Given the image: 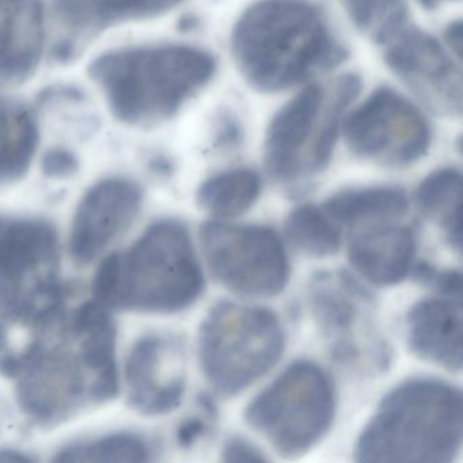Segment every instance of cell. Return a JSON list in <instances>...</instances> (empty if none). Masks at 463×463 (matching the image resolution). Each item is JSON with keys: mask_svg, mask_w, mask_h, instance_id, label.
Returning a JSON list of instances; mask_svg holds the SVG:
<instances>
[{"mask_svg": "<svg viewBox=\"0 0 463 463\" xmlns=\"http://www.w3.org/2000/svg\"><path fill=\"white\" fill-rule=\"evenodd\" d=\"M29 333L21 348L0 344V373L14 379L18 406L33 424L53 427L118 397V330L104 306H67Z\"/></svg>", "mask_w": 463, "mask_h": 463, "instance_id": "obj_1", "label": "cell"}, {"mask_svg": "<svg viewBox=\"0 0 463 463\" xmlns=\"http://www.w3.org/2000/svg\"><path fill=\"white\" fill-rule=\"evenodd\" d=\"M238 71L259 93L307 82L345 58L324 12L310 0H259L235 23L230 39Z\"/></svg>", "mask_w": 463, "mask_h": 463, "instance_id": "obj_2", "label": "cell"}, {"mask_svg": "<svg viewBox=\"0 0 463 463\" xmlns=\"http://www.w3.org/2000/svg\"><path fill=\"white\" fill-rule=\"evenodd\" d=\"M204 273L188 227L151 223L128 250L108 256L94 276L93 300L108 310L177 314L204 292Z\"/></svg>", "mask_w": 463, "mask_h": 463, "instance_id": "obj_3", "label": "cell"}, {"mask_svg": "<svg viewBox=\"0 0 463 463\" xmlns=\"http://www.w3.org/2000/svg\"><path fill=\"white\" fill-rule=\"evenodd\" d=\"M89 72L118 121L150 127L175 118L210 85L216 61L191 45L120 48L97 58Z\"/></svg>", "mask_w": 463, "mask_h": 463, "instance_id": "obj_4", "label": "cell"}, {"mask_svg": "<svg viewBox=\"0 0 463 463\" xmlns=\"http://www.w3.org/2000/svg\"><path fill=\"white\" fill-rule=\"evenodd\" d=\"M460 390L435 378L392 387L357 438L359 462L451 463L462 449Z\"/></svg>", "mask_w": 463, "mask_h": 463, "instance_id": "obj_5", "label": "cell"}, {"mask_svg": "<svg viewBox=\"0 0 463 463\" xmlns=\"http://www.w3.org/2000/svg\"><path fill=\"white\" fill-rule=\"evenodd\" d=\"M360 88L354 74L338 78L329 91L311 83L279 109L264 142L265 170L273 181L299 183L329 166L344 118Z\"/></svg>", "mask_w": 463, "mask_h": 463, "instance_id": "obj_6", "label": "cell"}, {"mask_svg": "<svg viewBox=\"0 0 463 463\" xmlns=\"http://www.w3.org/2000/svg\"><path fill=\"white\" fill-rule=\"evenodd\" d=\"M59 260L50 222L0 216V322L32 330L69 306Z\"/></svg>", "mask_w": 463, "mask_h": 463, "instance_id": "obj_7", "label": "cell"}, {"mask_svg": "<svg viewBox=\"0 0 463 463\" xmlns=\"http://www.w3.org/2000/svg\"><path fill=\"white\" fill-rule=\"evenodd\" d=\"M286 349L280 319L262 306L222 300L199 330L200 365L219 394L232 397L269 373Z\"/></svg>", "mask_w": 463, "mask_h": 463, "instance_id": "obj_8", "label": "cell"}, {"mask_svg": "<svg viewBox=\"0 0 463 463\" xmlns=\"http://www.w3.org/2000/svg\"><path fill=\"white\" fill-rule=\"evenodd\" d=\"M337 398L329 373L297 360L249 402L245 421L286 459L310 452L335 421Z\"/></svg>", "mask_w": 463, "mask_h": 463, "instance_id": "obj_9", "label": "cell"}, {"mask_svg": "<svg viewBox=\"0 0 463 463\" xmlns=\"http://www.w3.org/2000/svg\"><path fill=\"white\" fill-rule=\"evenodd\" d=\"M200 242L211 273L229 291L264 299L286 289L288 256L270 227L215 219L200 229Z\"/></svg>", "mask_w": 463, "mask_h": 463, "instance_id": "obj_10", "label": "cell"}, {"mask_svg": "<svg viewBox=\"0 0 463 463\" xmlns=\"http://www.w3.org/2000/svg\"><path fill=\"white\" fill-rule=\"evenodd\" d=\"M308 305L338 364L373 373L389 365V345L373 327V297L349 273H317Z\"/></svg>", "mask_w": 463, "mask_h": 463, "instance_id": "obj_11", "label": "cell"}, {"mask_svg": "<svg viewBox=\"0 0 463 463\" xmlns=\"http://www.w3.org/2000/svg\"><path fill=\"white\" fill-rule=\"evenodd\" d=\"M349 150L387 167H408L427 156L430 128L425 116L406 97L390 88L373 90L344 118Z\"/></svg>", "mask_w": 463, "mask_h": 463, "instance_id": "obj_12", "label": "cell"}, {"mask_svg": "<svg viewBox=\"0 0 463 463\" xmlns=\"http://www.w3.org/2000/svg\"><path fill=\"white\" fill-rule=\"evenodd\" d=\"M382 44L390 71L428 109L444 118L462 115L460 61L438 39L405 23Z\"/></svg>", "mask_w": 463, "mask_h": 463, "instance_id": "obj_13", "label": "cell"}, {"mask_svg": "<svg viewBox=\"0 0 463 463\" xmlns=\"http://www.w3.org/2000/svg\"><path fill=\"white\" fill-rule=\"evenodd\" d=\"M128 403L143 416L172 413L186 392L185 356L175 338L146 335L132 346L126 363Z\"/></svg>", "mask_w": 463, "mask_h": 463, "instance_id": "obj_14", "label": "cell"}, {"mask_svg": "<svg viewBox=\"0 0 463 463\" xmlns=\"http://www.w3.org/2000/svg\"><path fill=\"white\" fill-rule=\"evenodd\" d=\"M142 207V189L128 178L112 177L91 186L78 204L70 232V254L80 267L91 264L120 237Z\"/></svg>", "mask_w": 463, "mask_h": 463, "instance_id": "obj_15", "label": "cell"}, {"mask_svg": "<svg viewBox=\"0 0 463 463\" xmlns=\"http://www.w3.org/2000/svg\"><path fill=\"white\" fill-rule=\"evenodd\" d=\"M413 229L397 221L356 227L348 242V259L354 272L375 287L402 283L416 260Z\"/></svg>", "mask_w": 463, "mask_h": 463, "instance_id": "obj_16", "label": "cell"}, {"mask_svg": "<svg viewBox=\"0 0 463 463\" xmlns=\"http://www.w3.org/2000/svg\"><path fill=\"white\" fill-rule=\"evenodd\" d=\"M406 341L414 356L458 373L462 370V299L417 300L406 314Z\"/></svg>", "mask_w": 463, "mask_h": 463, "instance_id": "obj_17", "label": "cell"}, {"mask_svg": "<svg viewBox=\"0 0 463 463\" xmlns=\"http://www.w3.org/2000/svg\"><path fill=\"white\" fill-rule=\"evenodd\" d=\"M45 48L42 0H0V85H18L36 72Z\"/></svg>", "mask_w": 463, "mask_h": 463, "instance_id": "obj_18", "label": "cell"}, {"mask_svg": "<svg viewBox=\"0 0 463 463\" xmlns=\"http://www.w3.org/2000/svg\"><path fill=\"white\" fill-rule=\"evenodd\" d=\"M183 0H55L61 23L78 32H96L118 24L166 14Z\"/></svg>", "mask_w": 463, "mask_h": 463, "instance_id": "obj_19", "label": "cell"}, {"mask_svg": "<svg viewBox=\"0 0 463 463\" xmlns=\"http://www.w3.org/2000/svg\"><path fill=\"white\" fill-rule=\"evenodd\" d=\"M409 208L406 192L398 186L379 185L345 189L324 203V211L335 224L360 227L398 221Z\"/></svg>", "mask_w": 463, "mask_h": 463, "instance_id": "obj_20", "label": "cell"}, {"mask_svg": "<svg viewBox=\"0 0 463 463\" xmlns=\"http://www.w3.org/2000/svg\"><path fill=\"white\" fill-rule=\"evenodd\" d=\"M39 146V127L23 104L0 99V186L25 177Z\"/></svg>", "mask_w": 463, "mask_h": 463, "instance_id": "obj_21", "label": "cell"}, {"mask_svg": "<svg viewBox=\"0 0 463 463\" xmlns=\"http://www.w3.org/2000/svg\"><path fill=\"white\" fill-rule=\"evenodd\" d=\"M460 202L462 173L455 167H441L430 173L416 191L417 207L443 229L447 242L457 253L462 250Z\"/></svg>", "mask_w": 463, "mask_h": 463, "instance_id": "obj_22", "label": "cell"}, {"mask_svg": "<svg viewBox=\"0 0 463 463\" xmlns=\"http://www.w3.org/2000/svg\"><path fill=\"white\" fill-rule=\"evenodd\" d=\"M262 191L259 173L249 167L224 170L204 181L196 192L197 205L218 221L248 213Z\"/></svg>", "mask_w": 463, "mask_h": 463, "instance_id": "obj_23", "label": "cell"}, {"mask_svg": "<svg viewBox=\"0 0 463 463\" xmlns=\"http://www.w3.org/2000/svg\"><path fill=\"white\" fill-rule=\"evenodd\" d=\"M284 234L300 253L316 259L335 256L341 246L337 224L321 208L302 204L287 216Z\"/></svg>", "mask_w": 463, "mask_h": 463, "instance_id": "obj_24", "label": "cell"}, {"mask_svg": "<svg viewBox=\"0 0 463 463\" xmlns=\"http://www.w3.org/2000/svg\"><path fill=\"white\" fill-rule=\"evenodd\" d=\"M150 444L137 433L118 432L64 447L55 462L123 463L151 460Z\"/></svg>", "mask_w": 463, "mask_h": 463, "instance_id": "obj_25", "label": "cell"}, {"mask_svg": "<svg viewBox=\"0 0 463 463\" xmlns=\"http://www.w3.org/2000/svg\"><path fill=\"white\" fill-rule=\"evenodd\" d=\"M357 31L382 44L406 23L403 0H338Z\"/></svg>", "mask_w": 463, "mask_h": 463, "instance_id": "obj_26", "label": "cell"}, {"mask_svg": "<svg viewBox=\"0 0 463 463\" xmlns=\"http://www.w3.org/2000/svg\"><path fill=\"white\" fill-rule=\"evenodd\" d=\"M414 279L432 287L439 295L462 299V273L458 269H436L430 264H414Z\"/></svg>", "mask_w": 463, "mask_h": 463, "instance_id": "obj_27", "label": "cell"}, {"mask_svg": "<svg viewBox=\"0 0 463 463\" xmlns=\"http://www.w3.org/2000/svg\"><path fill=\"white\" fill-rule=\"evenodd\" d=\"M222 460L224 462H267L268 457L251 441L232 436L224 441L221 451Z\"/></svg>", "mask_w": 463, "mask_h": 463, "instance_id": "obj_28", "label": "cell"}, {"mask_svg": "<svg viewBox=\"0 0 463 463\" xmlns=\"http://www.w3.org/2000/svg\"><path fill=\"white\" fill-rule=\"evenodd\" d=\"M78 159L74 154L61 148L48 151L43 159V172L48 178L66 180L78 172Z\"/></svg>", "mask_w": 463, "mask_h": 463, "instance_id": "obj_29", "label": "cell"}, {"mask_svg": "<svg viewBox=\"0 0 463 463\" xmlns=\"http://www.w3.org/2000/svg\"><path fill=\"white\" fill-rule=\"evenodd\" d=\"M207 420L203 417H189L177 428V441L183 449L194 446L207 433Z\"/></svg>", "mask_w": 463, "mask_h": 463, "instance_id": "obj_30", "label": "cell"}, {"mask_svg": "<svg viewBox=\"0 0 463 463\" xmlns=\"http://www.w3.org/2000/svg\"><path fill=\"white\" fill-rule=\"evenodd\" d=\"M240 123L232 116H223L221 120L218 131V145L221 146H235L241 140Z\"/></svg>", "mask_w": 463, "mask_h": 463, "instance_id": "obj_31", "label": "cell"}, {"mask_svg": "<svg viewBox=\"0 0 463 463\" xmlns=\"http://www.w3.org/2000/svg\"><path fill=\"white\" fill-rule=\"evenodd\" d=\"M444 39H446L449 52L460 61V55H462V21H455V23L449 24L446 32H444Z\"/></svg>", "mask_w": 463, "mask_h": 463, "instance_id": "obj_32", "label": "cell"}, {"mask_svg": "<svg viewBox=\"0 0 463 463\" xmlns=\"http://www.w3.org/2000/svg\"><path fill=\"white\" fill-rule=\"evenodd\" d=\"M34 457L14 449H0V462H33Z\"/></svg>", "mask_w": 463, "mask_h": 463, "instance_id": "obj_33", "label": "cell"}, {"mask_svg": "<svg viewBox=\"0 0 463 463\" xmlns=\"http://www.w3.org/2000/svg\"><path fill=\"white\" fill-rule=\"evenodd\" d=\"M449 2H455V0H419V4L427 10H435L440 5L449 4Z\"/></svg>", "mask_w": 463, "mask_h": 463, "instance_id": "obj_34", "label": "cell"}]
</instances>
